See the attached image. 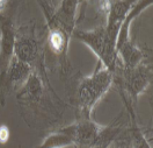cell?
<instances>
[{
	"label": "cell",
	"mask_w": 153,
	"mask_h": 148,
	"mask_svg": "<svg viewBox=\"0 0 153 148\" xmlns=\"http://www.w3.org/2000/svg\"><path fill=\"white\" fill-rule=\"evenodd\" d=\"M151 79V67L145 61L131 69H124L122 68V65H120L114 72L113 84H117L121 97L125 103L126 109L130 112L131 119L136 118L132 104H134L137 98L147 89Z\"/></svg>",
	"instance_id": "6da1fadb"
},
{
	"label": "cell",
	"mask_w": 153,
	"mask_h": 148,
	"mask_svg": "<svg viewBox=\"0 0 153 148\" xmlns=\"http://www.w3.org/2000/svg\"><path fill=\"white\" fill-rule=\"evenodd\" d=\"M113 80L114 75L100 62L92 76L80 80L76 91V100L82 118H91L92 110L109 91Z\"/></svg>",
	"instance_id": "7a4b0ae2"
},
{
	"label": "cell",
	"mask_w": 153,
	"mask_h": 148,
	"mask_svg": "<svg viewBox=\"0 0 153 148\" xmlns=\"http://www.w3.org/2000/svg\"><path fill=\"white\" fill-rule=\"evenodd\" d=\"M73 36L91 48L99 59V62L114 75L121 65V62L116 50L108 41L105 26H99L93 30H74Z\"/></svg>",
	"instance_id": "3957f363"
},
{
	"label": "cell",
	"mask_w": 153,
	"mask_h": 148,
	"mask_svg": "<svg viewBox=\"0 0 153 148\" xmlns=\"http://www.w3.org/2000/svg\"><path fill=\"white\" fill-rule=\"evenodd\" d=\"M134 0H111V1H103V5L107 14V23L105 28L107 33V38L110 46L116 50V40L120 28L124 22L128 13L131 7L134 5Z\"/></svg>",
	"instance_id": "277c9868"
},
{
	"label": "cell",
	"mask_w": 153,
	"mask_h": 148,
	"mask_svg": "<svg viewBox=\"0 0 153 148\" xmlns=\"http://www.w3.org/2000/svg\"><path fill=\"white\" fill-rule=\"evenodd\" d=\"M33 68L21 62L16 57H13L6 72L0 77V100L5 105V97L10 91H19L29 78Z\"/></svg>",
	"instance_id": "5b68a950"
},
{
	"label": "cell",
	"mask_w": 153,
	"mask_h": 148,
	"mask_svg": "<svg viewBox=\"0 0 153 148\" xmlns=\"http://www.w3.org/2000/svg\"><path fill=\"white\" fill-rule=\"evenodd\" d=\"M0 77L6 72L10 61L14 57V46L16 40V30L10 17L0 14Z\"/></svg>",
	"instance_id": "8992f818"
},
{
	"label": "cell",
	"mask_w": 153,
	"mask_h": 148,
	"mask_svg": "<svg viewBox=\"0 0 153 148\" xmlns=\"http://www.w3.org/2000/svg\"><path fill=\"white\" fill-rule=\"evenodd\" d=\"M73 132V146L76 148H89L101 137L105 126L99 125L91 118L78 119L76 124L71 125Z\"/></svg>",
	"instance_id": "52a82bcc"
},
{
	"label": "cell",
	"mask_w": 153,
	"mask_h": 148,
	"mask_svg": "<svg viewBox=\"0 0 153 148\" xmlns=\"http://www.w3.org/2000/svg\"><path fill=\"white\" fill-rule=\"evenodd\" d=\"M39 44L30 35H16L14 46V57L30 65L33 70L39 61Z\"/></svg>",
	"instance_id": "ba28073f"
},
{
	"label": "cell",
	"mask_w": 153,
	"mask_h": 148,
	"mask_svg": "<svg viewBox=\"0 0 153 148\" xmlns=\"http://www.w3.org/2000/svg\"><path fill=\"white\" fill-rule=\"evenodd\" d=\"M71 38L60 29L48 27V46L50 50L60 59L64 64L67 59V49Z\"/></svg>",
	"instance_id": "9c48e42d"
},
{
	"label": "cell",
	"mask_w": 153,
	"mask_h": 148,
	"mask_svg": "<svg viewBox=\"0 0 153 148\" xmlns=\"http://www.w3.org/2000/svg\"><path fill=\"white\" fill-rule=\"evenodd\" d=\"M43 83L42 79L35 71H33L25 83V85L19 90L16 97L21 100H28V101H38L43 96Z\"/></svg>",
	"instance_id": "30bf717a"
},
{
	"label": "cell",
	"mask_w": 153,
	"mask_h": 148,
	"mask_svg": "<svg viewBox=\"0 0 153 148\" xmlns=\"http://www.w3.org/2000/svg\"><path fill=\"white\" fill-rule=\"evenodd\" d=\"M73 132L71 125L58 129L57 132L50 134L48 138L36 148H65L68 146H73Z\"/></svg>",
	"instance_id": "8fae6325"
},
{
	"label": "cell",
	"mask_w": 153,
	"mask_h": 148,
	"mask_svg": "<svg viewBox=\"0 0 153 148\" xmlns=\"http://www.w3.org/2000/svg\"><path fill=\"white\" fill-rule=\"evenodd\" d=\"M108 148H134L131 131L126 129L124 132H120Z\"/></svg>",
	"instance_id": "7c38bea8"
},
{
	"label": "cell",
	"mask_w": 153,
	"mask_h": 148,
	"mask_svg": "<svg viewBox=\"0 0 153 148\" xmlns=\"http://www.w3.org/2000/svg\"><path fill=\"white\" fill-rule=\"evenodd\" d=\"M10 139V129L7 126H0V143H6Z\"/></svg>",
	"instance_id": "4fadbf2b"
},
{
	"label": "cell",
	"mask_w": 153,
	"mask_h": 148,
	"mask_svg": "<svg viewBox=\"0 0 153 148\" xmlns=\"http://www.w3.org/2000/svg\"><path fill=\"white\" fill-rule=\"evenodd\" d=\"M7 4H8L7 1H5V0H0V14H1L2 11L5 10V7H6Z\"/></svg>",
	"instance_id": "5bb4252c"
}]
</instances>
